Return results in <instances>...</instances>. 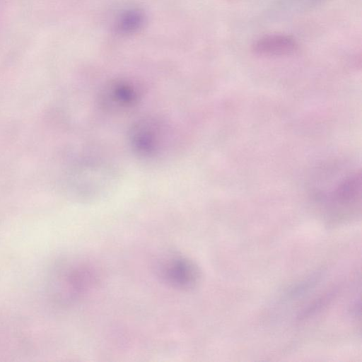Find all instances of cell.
Returning <instances> with one entry per match:
<instances>
[{
    "mask_svg": "<svg viewBox=\"0 0 362 362\" xmlns=\"http://www.w3.org/2000/svg\"><path fill=\"white\" fill-rule=\"evenodd\" d=\"M100 276V269L92 260L64 261L55 269L51 281L52 298L59 305L74 304L97 286Z\"/></svg>",
    "mask_w": 362,
    "mask_h": 362,
    "instance_id": "obj_1",
    "label": "cell"
},
{
    "mask_svg": "<svg viewBox=\"0 0 362 362\" xmlns=\"http://www.w3.org/2000/svg\"><path fill=\"white\" fill-rule=\"evenodd\" d=\"M325 196L327 216L332 221H344L361 210V176L354 170L341 175Z\"/></svg>",
    "mask_w": 362,
    "mask_h": 362,
    "instance_id": "obj_2",
    "label": "cell"
},
{
    "mask_svg": "<svg viewBox=\"0 0 362 362\" xmlns=\"http://www.w3.org/2000/svg\"><path fill=\"white\" fill-rule=\"evenodd\" d=\"M156 273L163 283L181 291L194 288L201 279V270L194 261L177 253L167 254L158 258Z\"/></svg>",
    "mask_w": 362,
    "mask_h": 362,
    "instance_id": "obj_3",
    "label": "cell"
},
{
    "mask_svg": "<svg viewBox=\"0 0 362 362\" xmlns=\"http://www.w3.org/2000/svg\"><path fill=\"white\" fill-rule=\"evenodd\" d=\"M251 49L254 54L261 57H287L299 50V43L291 35L272 33L258 37L252 44Z\"/></svg>",
    "mask_w": 362,
    "mask_h": 362,
    "instance_id": "obj_4",
    "label": "cell"
},
{
    "mask_svg": "<svg viewBox=\"0 0 362 362\" xmlns=\"http://www.w3.org/2000/svg\"><path fill=\"white\" fill-rule=\"evenodd\" d=\"M160 127L158 122L151 120H143L136 124L131 132L134 150L143 156L155 153L161 142Z\"/></svg>",
    "mask_w": 362,
    "mask_h": 362,
    "instance_id": "obj_5",
    "label": "cell"
},
{
    "mask_svg": "<svg viewBox=\"0 0 362 362\" xmlns=\"http://www.w3.org/2000/svg\"><path fill=\"white\" fill-rule=\"evenodd\" d=\"M139 95L134 86L118 82L108 86L101 95L105 107L111 110H124L134 105Z\"/></svg>",
    "mask_w": 362,
    "mask_h": 362,
    "instance_id": "obj_6",
    "label": "cell"
},
{
    "mask_svg": "<svg viewBox=\"0 0 362 362\" xmlns=\"http://www.w3.org/2000/svg\"><path fill=\"white\" fill-rule=\"evenodd\" d=\"M325 1L326 0H308L306 5L309 8H313L318 5H320Z\"/></svg>",
    "mask_w": 362,
    "mask_h": 362,
    "instance_id": "obj_7",
    "label": "cell"
}]
</instances>
